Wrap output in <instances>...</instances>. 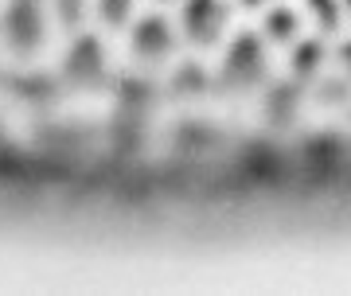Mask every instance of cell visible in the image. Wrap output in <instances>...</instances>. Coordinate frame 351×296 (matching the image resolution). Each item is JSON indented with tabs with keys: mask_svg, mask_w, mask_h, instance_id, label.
<instances>
[{
	"mask_svg": "<svg viewBox=\"0 0 351 296\" xmlns=\"http://www.w3.org/2000/svg\"><path fill=\"white\" fill-rule=\"evenodd\" d=\"M63 74H66V82H75V86H98L106 78V47H101V39L78 32L75 43L63 55Z\"/></svg>",
	"mask_w": 351,
	"mask_h": 296,
	"instance_id": "4",
	"label": "cell"
},
{
	"mask_svg": "<svg viewBox=\"0 0 351 296\" xmlns=\"http://www.w3.org/2000/svg\"><path fill=\"white\" fill-rule=\"evenodd\" d=\"M230 24L226 0H184L180 4V32L191 47H215Z\"/></svg>",
	"mask_w": 351,
	"mask_h": 296,
	"instance_id": "3",
	"label": "cell"
},
{
	"mask_svg": "<svg viewBox=\"0 0 351 296\" xmlns=\"http://www.w3.org/2000/svg\"><path fill=\"white\" fill-rule=\"evenodd\" d=\"M55 20L66 32H78V27L86 24V0H55Z\"/></svg>",
	"mask_w": 351,
	"mask_h": 296,
	"instance_id": "10",
	"label": "cell"
},
{
	"mask_svg": "<svg viewBox=\"0 0 351 296\" xmlns=\"http://www.w3.org/2000/svg\"><path fill=\"white\" fill-rule=\"evenodd\" d=\"M339 59H343V66H351V39L348 43H339Z\"/></svg>",
	"mask_w": 351,
	"mask_h": 296,
	"instance_id": "12",
	"label": "cell"
},
{
	"mask_svg": "<svg viewBox=\"0 0 351 296\" xmlns=\"http://www.w3.org/2000/svg\"><path fill=\"white\" fill-rule=\"evenodd\" d=\"M269 74V55H265V36L262 32H239L226 43L223 66H219V82L234 94L262 86Z\"/></svg>",
	"mask_w": 351,
	"mask_h": 296,
	"instance_id": "1",
	"label": "cell"
},
{
	"mask_svg": "<svg viewBox=\"0 0 351 296\" xmlns=\"http://www.w3.org/2000/svg\"><path fill=\"white\" fill-rule=\"evenodd\" d=\"M324 59H328V47L320 43V36H301L297 43H289V66H293L297 78H313V74H320Z\"/></svg>",
	"mask_w": 351,
	"mask_h": 296,
	"instance_id": "7",
	"label": "cell"
},
{
	"mask_svg": "<svg viewBox=\"0 0 351 296\" xmlns=\"http://www.w3.org/2000/svg\"><path fill=\"white\" fill-rule=\"evenodd\" d=\"M304 12L320 32H339L343 27V4L339 0H304Z\"/></svg>",
	"mask_w": 351,
	"mask_h": 296,
	"instance_id": "8",
	"label": "cell"
},
{
	"mask_svg": "<svg viewBox=\"0 0 351 296\" xmlns=\"http://www.w3.org/2000/svg\"><path fill=\"white\" fill-rule=\"evenodd\" d=\"M94 12L106 27H125L133 20V0H94Z\"/></svg>",
	"mask_w": 351,
	"mask_h": 296,
	"instance_id": "9",
	"label": "cell"
},
{
	"mask_svg": "<svg viewBox=\"0 0 351 296\" xmlns=\"http://www.w3.org/2000/svg\"><path fill=\"white\" fill-rule=\"evenodd\" d=\"M164 4H168V0H164Z\"/></svg>",
	"mask_w": 351,
	"mask_h": 296,
	"instance_id": "15",
	"label": "cell"
},
{
	"mask_svg": "<svg viewBox=\"0 0 351 296\" xmlns=\"http://www.w3.org/2000/svg\"><path fill=\"white\" fill-rule=\"evenodd\" d=\"M129 47H133V55H141V59H149V62L172 55V47H176L172 20L160 16V12L141 16L137 24H133V32H129Z\"/></svg>",
	"mask_w": 351,
	"mask_h": 296,
	"instance_id": "5",
	"label": "cell"
},
{
	"mask_svg": "<svg viewBox=\"0 0 351 296\" xmlns=\"http://www.w3.org/2000/svg\"><path fill=\"white\" fill-rule=\"evenodd\" d=\"M262 36H265V43H281V47L297 43V39H301V12H297V8H289L285 0L265 4Z\"/></svg>",
	"mask_w": 351,
	"mask_h": 296,
	"instance_id": "6",
	"label": "cell"
},
{
	"mask_svg": "<svg viewBox=\"0 0 351 296\" xmlns=\"http://www.w3.org/2000/svg\"><path fill=\"white\" fill-rule=\"evenodd\" d=\"M339 4H343V24L351 27V0H339Z\"/></svg>",
	"mask_w": 351,
	"mask_h": 296,
	"instance_id": "13",
	"label": "cell"
},
{
	"mask_svg": "<svg viewBox=\"0 0 351 296\" xmlns=\"http://www.w3.org/2000/svg\"><path fill=\"white\" fill-rule=\"evenodd\" d=\"M246 8H265V4H274V0H242Z\"/></svg>",
	"mask_w": 351,
	"mask_h": 296,
	"instance_id": "14",
	"label": "cell"
},
{
	"mask_svg": "<svg viewBox=\"0 0 351 296\" xmlns=\"http://www.w3.org/2000/svg\"><path fill=\"white\" fill-rule=\"evenodd\" d=\"M172 90H180V94H203V90H207V74H203L195 62H184L180 74H176Z\"/></svg>",
	"mask_w": 351,
	"mask_h": 296,
	"instance_id": "11",
	"label": "cell"
},
{
	"mask_svg": "<svg viewBox=\"0 0 351 296\" xmlns=\"http://www.w3.org/2000/svg\"><path fill=\"white\" fill-rule=\"evenodd\" d=\"M0 36L16 55H36L47 43V12L39 0H8L0 12Z\"/></svg>",
	"mask_w": 351,
	"mask_h": 296,
	"instance_id": "2",
	"label": "cell"
}]
</instances>
